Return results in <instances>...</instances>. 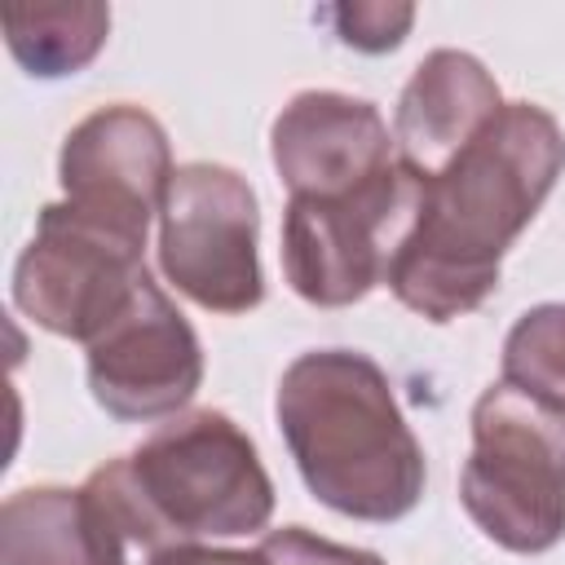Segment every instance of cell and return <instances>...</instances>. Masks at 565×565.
<instances>
[{
  "instance_id": "obj_8",
  "label": "cell",
  "mask_w": 565,
  "mask_h": 565,
  "mask_svg": "<svg viewBox=\"0 0 565 565\" xmlns=\"http://www.w3.org/2000/svg\"><path fill=\"white\" fill-rule=\"evenodd\" d=\"M203 384V349L181 309L146 278L124 313L88 344L93 402L115 419H163Z\"/></svg>"
},
{
  "instance_id": "obj_15",
  "label": "cell",
  "mask_w": 565,
  "mask_h": 565,
  "mask_svg": "<svg viewBox=\"0 0 565 565\" xmlns=\"http://www.w3.org/2000/svg\"><path fill=\"white\" fill-rule=\"evenodd\" d=\"M331 22H335V35L349 49L388 53V49H397L406 40V31L415 22V9L411 4H384V0H371V4H335L331 9Z\"/></svg>"
},
{
  "instance_id": "obj_9",
  "label": "cell",
  "mask_w": 565,
  "mask_h": 565,
  "mask_svg": "<svg viewBox=\"0 0 565 565\" xmlns=\"http://www.w3.org/2000/svg\"><path fill=\"white\" fill-rule=\"evenodd\" d=\"M172 172L163 124L132 102H115L79 119L57 159L66 203L132 234H146L150 216L163 207Z\"/></svg>"
},
{
  "instance_id": "obj_3",
  "label": "cell",
  "mask_w": 565,
  "mask_h": 565,
  "mask_svg": "<svg viewBox=\"0 0 565 565\" xmlns=\"http://www.w3.org/2000/svg\"><path fill=\"white\" fill-rule=\"evenodd\" d=\"M459 499L477 530L521 556L565 539V415L547 402L490 384L472 406V455Z\"/></svg>"
},
{
  "instance_id": "obj_17",
  "label": "cell",
  "mask_w": 565,
  "mask_h": 565,
  "mask_svg": "<svg viewBox=\"0 0 565 565\" xmlns=\"http://www.w3.org/2000/svg\"><path fill=\"white\" fill-rule=\"evenodd\" d=\"M159 565H269L256 552H221V547H199V543H185V547H172Z\"/></svg>"
},
{
  "instance_id": "obj_2",
  "label": "cell",
  "mask_w": 565,
  "mask_h": 565,
  "mask_svg": "<svg viewBox=\"0 0 565 565\" xmlns=\"http://www.w3.org/2000/svg\"><path fill=\"white\" fill-rule=\"evenodd\" d=\"M274 411L318 503L353 521H397L419 503L424 450L366 353H300L278 380Z\"/></svg>"
},
{
  "instance_id": "obj_14",
  "label": "cell",
  "mask_w": 565,
  "mask_h": 565,
  "mask_svg": "<svg viewBox=\"0 0 565 565\" xmlns=\"http://www.w3.org/2000/svg\"><path fill=\"white\" fill-rule=\"evenodd\" d=\"M503 380L565 415V305H539L503 340Z\"/></svg>"
},
{
  "instance_id": "obj_16",
  "label": "cell",
  "mask_w": 565,
  "mask_h": 565,
  "mask_svg": "<svg viewBox=\"0 0 565 565\" xmlns=\"http://www.w3.org/2000/svg\"><path fill=\"white\" fill-rule=\"evenodd\" d=\"M260 556H265L269 565H384L375 552L318 539V534L305 530V525L269 530V534L260 539Z\"/></svg>"
},
{
  "instance_id": "obj_11",
  "label": "cell",
  "mask_w": 565,
  "mask_h": 565,
  "mask_svg": "<svg viewBox=\"0 0 565 565\" xmlns=\"http://www.w3.org/2000/svg\"><path fill=\"white\" fill-rule=\"evenodd\" d=\"M499 110L503 97L490 71L472 53L437 49L415 66V75L402 88L393 124L397 159L415 177L433 181Z\"/></svg>"
},
{
  "instance_id": "obj_5",
  "label": "cell",
  "mask_w": 565,
  "mask_h": 565,
  "mask_svg": "<svg viewBox=\"0 0 565 565\" xmlns=\"http://www.w3.org/2000/svg\"><path fill=\"white\" fill-rule=\"evenodd\" d=\"M424 177L402 159L344 199H291L282 216V269L300 300L340 309L380 287L415 230Z\"/></svg>"
},
{
  "instance_id": "obj_13",
  "label": "cell",
  "mask_w": 565,
  "mask_h": 565,
  "mask_svg": "<svg viewBox=\"0 0 565 565\" xmlns=\"http://www.w3.org/2000/svg\"><path fill=\"white\" fill-rule=\"evenodd\" d=\"M4 44L35 79H62L84 71L106 35H110V9L93 0H49V4H4L0 9Z\"/></svg>"
},
{
  "instance_id": "obj_12",
  "label": "cell",
  "mask_w": 565,
  "mask_h": 565,
  "mask_svg": "<svg viewBox=\"0 0 565 565\" xmlns=\"http://www.w3.org/2000/svg\"><path fill=\"white\" fill-rule=\"evenodd\" d=\"M0 565H115L84 486L9 494L0 508Z\"/></svg>"
},
{
  "instance_id": "obj_1",
  "label": "cell",
  "mask_w": 565,
  "mask_h": 565,
  "mask_svg": "<svg viewBox=\"0 0 565 565\" xmlns=\"http://www.w3.org/2000/svg\"><path fill=\"white\" fill-rule=\"evenodd\" d=\"M565 168V137L534 102L503 110L433 177L388 287L428 322H450L486 305L499 287V260L534 221Z\"/></svg>"
},
{
  "instance_id": "obj_4",
  "label": "cell",
  "mask_w": 565,
  "mask_h": 565,
  "mask_svg": "<svg viewBox=\"0 0 565 565\" xmlns=\"http://www.w3.org/2000/svg\"><path fill=\"white\" fill-rule=\"evenodd\" d=\"M128 463L181 543L252 534L274 512V486L252 437L221 411L168 415Z\"/></svg>"
},
{
  "instance_id": "obj_10",
  "label": "cell",
  "mask_w": 565,
  "mask_h": 565,
  "mask_svg": "<svg viewBox=\"0 0 565 565\" xmlns=\"http://www.w3.org/2000/svg\"><path fill=\"white\" fill-rule=\"evenodd\" d=\"M269 150L291 199H344L397 163L380 110L331 88L291 97L269 128Z\"/></svg>"
},
{
  "instance_id": "obj_7",
  "label": "cell",
  "mask_w": 565,
  "mask_h": 565,
  "mask_svg": "<svg viewBox=\"0 0 565 565\" xmlns=\"http://www.w3.org/2000/svg\"><path fill=\"white\" fill-rule=\"evenodd\" d=\"M256 230V194L234 168H177L159 207V260L168 282H177V291L212 313L256 309L265 300Z\"/></svg>"
},
{
  "instance_id": "obj_6",
  "label": "cell",
  "mask_w": 565,
  "mask_h": 565,
  "mask_svg": "<svg viewBox=\"0 0 565 565\" xmlns=\"http://www.w3.org/2000/svg\"><path fill=\"white\" fill-rule=\"evenodd\" d=\"M146 278V234L119 230L62 199L40 212L18 256L13 300L35 327L93 344Z\"/></svg>"
}]
</instances>
